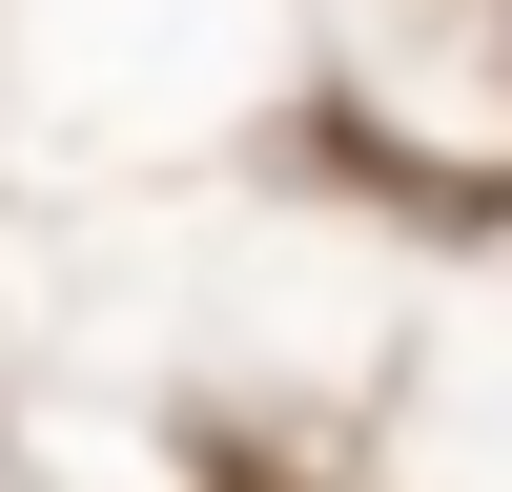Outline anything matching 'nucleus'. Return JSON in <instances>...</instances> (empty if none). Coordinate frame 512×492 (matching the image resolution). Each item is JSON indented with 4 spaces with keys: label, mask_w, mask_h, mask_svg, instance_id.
I'll use <instances>...</instances> for the list:
<instances>
[]
</instances>
